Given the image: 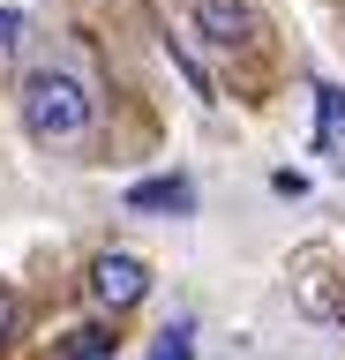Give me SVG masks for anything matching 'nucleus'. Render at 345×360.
Segmentation results:
<instances>
[{
    "mask_svg": "<svg viewBox=\"0 0 345 360\" xmlns=\"http://www.w3.org/2000/svg\"><path fill=\"white\" fill-rule=\"evenodd\" d=\"M23 120L38 143H68V135L91 128V90L75 83L68 68H38L23 83Z\"/></svg>",
    "mask_w": 345,
    "mask_h": 360,
    "instance_id": "nucleus-1",
    "label": "nucleus"
},
{
    "mask_svg": "<svg viewBox=\"0 0 345 360\" xmlns=\"http://www.w3.org/2000/svg\"><path fill=\"white\" fill-rule=\"evenodd\" d=\"M143 285H150V270H143L136 255H98V270H91V292L105 308H136Z\"/></svg>",
    "mask_w": 345,
    "mask_h": 360,
    "instance_id": "nucleus-2",
    "label": "nucleus"
},
{
    "mask_svg": "<svg viewBox=\"0 0 345 360\" xmlns=\"http://www.w3.org/2000/svg\"><path fill=\"white\" fill-rule=\"evenodd\" d=\"M128 210H173V218H188V210H195V180H181V173L136 180V188H128Z\"/></svg>",
    "mask_w": 345,
    "mask_h": 360,
    "instance_id": "nucleus-3",
    "label": "nucleus"
},
{
    "mask_svg": "<svg viewBox=\"0 0 345 360\" xmlns=\"http://www.w3.org/2000/svg\"><path fill=\"white\" fill-rule=\"evenodd\" d=\"M195 22H203L218 45H248V38H255V8H248V0H203Z\"/></svg>",
    "mask_w": 345,
    "mask_h": 360,
    "instance_id": "nucleus-4",
    "label": "nucleus"
},
{
    "mask_svg": "<svg viewBox=\"0 0 345 360\" xmlns=\"http://www.w3.org/2000/svg\"><path fill=\"white\" fill-rule=\"evenodd\" d=\"M315 105H323V143H330V135H345V98H338L330 83L315 90Z\"/></svg>",
    "mask_w": 345,
    "mask_h": 360,
    "instance_id": "nucleus-5",
    "label": "nucleus"
},
{
    "mask_svg": "<svg viewBox=\"0 0 345 360\" xmlns=\"http://www.w3.org/2000/svg\"><path fill=\"white\" fill-rule=\"evenodd\" d=\"M105 353H113V338H105V330H83L68 345V360H105Z\"/></svg>",
    "mask_w": 345,
    "mask_h": 360,
    "instance_id": "nucleus-6",
    "label": "nucleus"
},
{
    "mask_svg": "<svg viewBox=\"0 0 345 360\" xmlns=\"http://www.w3.org/2000/svg\"><path fill=\"white\" fill-rule=\"evenodd\" d=\"M150 360H195V345H188V330H165L158 345H150Z\"/></svg>",
    "mask_w": 345,
    "mask_h": 360,
    "instance_id": "nucleus-7",
    "label": "nucleus"
},
{
    "mask_svg": "<svg viewBox=\"0 0 345 360\" xmlns=\"http://www.w3.org/2000/svg\"><path fill=\"white\" fill-rule=\"evenodd\" d=\"M15 38H23V15H15V8H0V60L15 53Z\"/></svg>",
    "mask_w": 345,
    "mask_h": 360,
    "instance_id": "nucleus-8",
    "label": "nucleus"
},
{
    "mask_svg": "<svg viewBox=\"0 0 345 360\" xmlns=\"http://www.w3.org/2000/svg\"><path fill=\"white\" fill-rule=\"evenodd\" d=\"M8 330H15V292L0 285V338H8Z\"/></svg>",
    "mask_w": 345,
    "mask_h": 360,
    "instance_id": "nucleus-9",
    "label": "nucleus"
}]
</instances>
